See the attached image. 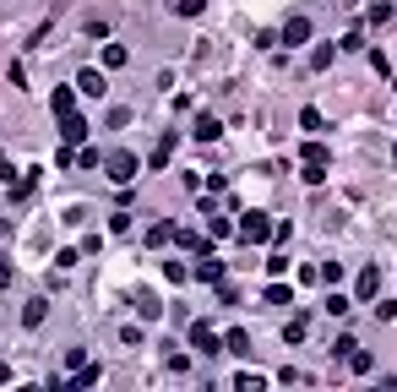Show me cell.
<instances>
[{"label":"cell","mask_w":397,"mask_h":392,"mask_svg":"<svg viewBox=\"0 0 397 392\" xmlns=\"http://www.w3.org/2000/svg\"><path fill=\"white\" fill-rule=\"evenodd\" d=\"M245 246H272V218L261 213V207H245L240 213V229H234Z\"/></svg>","instance_id":"obj_1"},{"label":"cell","mask_w":397,"mask_h":392,"mask_svg":"<svg viewBox=\"0 0 397 392\" xmlns=\"http://www.w3.org/2000/svg\"><path fill=\"white\" fill-rule=\"evenodd\" d=\"M104 175H109V180H115V186H131V180L142 175V158L120 147V153H109V158H104Z\"/></svg>","instance_id":"obj_2"},{"label":"cell","mask_w":397,"mask_h":392,"mask_svg":"<svg viewBox=\"0 0 397 392\" xmlns=\"http://www.w3.org/2000/svg\"><path fill=\"white\" fill-rule=\"evenodd\" d=\"M55 120H60V147H82V142H87V115H82V109L55 115Z\"/></svg>","instance_id":"obj_3"},{"label":"cell","mask_w":397,"mask_h":392,"mask_svg":"<svg viewBox=\"0 0 397 392\" xmlns=\"http://www.w3.org/2000/svg\"><path fill=\"white\" fill-rule=\"evenodd\" d=\"M190 278H196V284H207V289H218L229 272H223V262H218V256L207 251V256H196V272H190Z\"/></svg>","instance_id":"obj_4"},{"label":"cell","mask_w":397,"mask_h":392,"mask_svg":"<svg viewBox=\"0 0 397 392\" xmlns=\"http://www.w3.org/2000/svg\"><path fill=\"white\" fill-rule=\"evenodd\" d=\"M376 294H381V267H376V262H365L359 278H354V300H376Z\"/></svg>","instance_id":"obj_5"},{"label":"cell","mask_w":397,"mask_h":392,"mask_svg":"<svg viewBox=\"0 0 397 392\" xmlns=\"http://www.w3.org/2000/svg\"><path fill=\"white\" fill-rule=\"evenodd\" d=\"M77 93L82 99H104V65H82L77 71Z\"/></svg>","instance_id":"obj_6"},{"label":"cell","mask_w":397,"mask_h":392,"mask_svg":"<svg viewBox=\"0 0 397 392\" xmlns=\"http://www.w3.org/2000/svg\"><path fill=\"white\" fill-rule=\"evenodd\" d=\"M315 39V27L305 17H294V22H283V33H278V44H289V49H299V44H311Z\"/></svg>","instance_id":"obj_7"},{"label":"cell","mask_w":397,"mask_h":392,"mask_svg":"<svg viewBox=\"0 0 397 392\" xmlns=\"http://www.w3.org/2000/svg\"><path fill=\"white\" fill-rule=\"evenodd\" d=\"M190 349H196V354H218V332H212V322H190Z\"/></svg>","instance_id":"obj_8"},{"label":"cell","mask_w":397,"mask_h":392,"mask_svg":"<svg viewBox=\"0 0 397 392\" xmlns=\"http://www.w3.org/2000/svg\"><path fill=\"white\" fill-rule=\"evenodd\" d=\"M131 300H136V316H142V322H158V316H164V300H158L152 289H136Z\"/></svg>","instance_id":"obj_9"},{"label":"cell","mask_w":397,"mask_h":392,"mask_svg":"<svg viewBox=\"0 0 397 392\" xmlns=\"http://www.w3.org/2000/svg\"><path fill=\"white\" fill-rule=\"evenodd\" d=\"M174 234H180V229H174V218H158V224L147 229V246L164 251V246H174Z\"/></svg>","instance_id":"obj_10"},{"label":"cell","mask_w":397,"mask_h":392,"mask_svg":"<svg viewBox=\"0 0 397 392\" xmlns=\"http://www.w3.org/2000/svg\"><path fill=\"white\" fill-rule=\"evenodd\" d=\"M174 246H180V251H190V256H207V251H212V240H207V234H196V229H180V234H174Z\"/></svg>","instance_id":"obj_11"},{"label":"cell","mask_w":397,"mask_h":392,"mask_svg":"<svg viewBox=\"0 0 397 392\" xmlns=\"http://www.w3.org/2000/svg\"><path fill=\"white\" fill-rule=\"evenodd\" d=\"M98 65H104V71H120V65H131V49L126 44H104V49H98Z\"/></svg>","instance_id":"obj_12"},{"label":"cell","mask_w":397,"mask_h":392,"mask_svg":"<svg viewBox=\"0 0 397 392\" xmlns=\"http://www.w3.org/2000/svg\"><path fill=\"white\" fill-rule=\"evenodd\" d=\"M44 316H49V300H44V294H33V300L22 305V327H44Z\"/></svg>","instance_id":"obj_13"},{"label":"cell","mask_w":397,"mask_h":392,"mask_svg":"<svg viewBox=\"0 0 397 392\" xmlns=\"http://www.w3.org/2000/svg\"><path fill=\"white\" fill-rule=\"evenodd\" d=\"M223 137V120L218 115H196V142H218Z\"/></svg>","instance_id":"obj_14"},{"label":"cell","mask_w":397,"mask_h":392,"mask_svg":"<svg viewBox=\"0 0 397 392\" xmlns=\"http://www.w3.org/2000/svg\"><path fill=\"white\" fill-rule=\"evenodd\" d=\"M223 349L245 360V354H251V332H245V327H229V332H223Z\"/></svg>","instance_id":"obj_15"},{"label":"cell","mask_w":397,"mask_h":392,"mask_svg":"<svg viewBox=\"0 0 397 392\" xmlns=\"http://www.w3.org/2000/svg\"><path fill=\"white\" fill-rule=\"evenodd\" d=\"M49 109H55V115H71V109H77V87H55V93H49Z\"/></svg>","instance_id":"obj_16"},{"label":"cell","mask_w":397,"mask_h":392,"mask_svg":"<svg viewBox=\"0 0 397 392\" xmlns=\"http://www.w3.org/2000/svg\"><path fill=\"white\" fill-rule=\"evenodd\" d=\"M332 61H337V44H315L311 49V71H332Z\"/></svg>","instance_id":"obj_17"},{"label":"cell","mask_w":397,"mask_h":392,"mask_svg":"<svg viewBox=\"0 0 397 392\" xmlns=\"http://www.w3.org/2000/svg\"><path fill=\"white\" fill-rule=\"evenodd\" d=\"M98 376H104V365H77V376L65 387H98Z\"/></svg>","instance_id":"obj_18"},{"label":"cell","mask_w":397,"mask_h":392,"mask_svg":"<svg viewBox=\"0 0 397 392\" xmlns=\"http://www.w3.org/2000/svg\"><path fill=\"white\" fill-rule=\"evenodd\" d=\"M207 240H212V246H218V240H234V224H229V218H218V213H212V218H207Z\"/></svg>","instance_id":"obj_19"},{"label":"cell","mask_w":397,"mask_h":392,"mask_svg":"<svg viewBox=\"0 0 397 392\" xmlns=\"http://www.w3.org/2000/svg\"><path fill=\"white\" fill-rule=\"evenodd\" d=\"M261 300L283 310V305H294V289H289V284H267V294H261Z\"/></svg>","instance_id":"obj_20"},{"label":"cell","mask_w":397,"mask_h":392,"mask_svg":"<svg viewBox=\"0 0 397 392\" xmlns=\"http://www.w3.org/2000/svg\"><path fill=\"white\" fill-rule=\"evenodd\" d=\"M305 332H311V316H294L289 327H283V343H305Z\"/></svg>","instance_id":"obj_21"},{"label":"cell","mask_w":397,"mask_h":392,"mask_svg":"<svg viewBox=\"0 0 397 392\" xmlns=\"http://www.w3.org/2000/svg\"><path fill=\"white\" fill-rule=\"evenodd\" d=\"M77 262H82V246H60V251H55V272L77 267Z\"/></svg>","instance_id":"obj_22"},{"label":"cell","mask_w":397,"mask_h":392,"mask_svg":"<svg viewBox=\"0 0 397 392\" xmlns=\"http://www.w3.org/2000/svg\"><path fill=\"white\" fill-rule=\"evenodd\" d=\"M327 158H332V147L311 137V142H305V164H327Z\"/></svg>","instance_id":"obj_23"},{"label":"cell","mask_w":397,"mask_h":392,"mask_svg":"<svg viewBox=\"0 0 397 392\" xmlns=\"http://www.w3.org/2000/svg\"><path fill=\"white\" fill-rule=\"evenodd\" d=\"M321 125H327V115H321V109H299V131H321Z\"/></svg>","instance_id":"obj_24"},{"label":"cell","mask_w":397,"mask_h":392,"mask_svg":"<svg viewBox=\"0 0 397 392\" xmlns=\"http://www.w3.org/2000/svg\"><path fill=\"white\" fill-rule=\"evenodd\" d=\"M169 158H174V137H164V142H158V153H152L147 164H152V169H169Z\"/></svg>","instance_id":"obj_25"},{"label":"cell","mask_w":397,"mask_h":392,"mask_svg":"<svg viewBox=\"0 0 397 392\" xmlns=\"http://www.w3.org/2000/svg\"><path fill=\"white\" fill-rule=\"evenodd\" d=\"M337 49H343V55H354V49H365V33H359V27H349V33L337 39Z\"/></svg>","instance_id":"obj_26"},{"label":"cell","mask_w":397,"mask_h":392,"mask_svg":"<svg viewBox=\"0 0 397 392\" xmlns=\"http://www.w3.org/2000/svg\"><path fill=\"white\" fill-rule=\"evenodd\" d=\"M164 278H169V284H186V278H190V267H186V262H174V256H169V262H164Z\"/></svg>","instance_id":"obj_27"},{"label":"cell","mask_w":397,"mask_h":392,"mask_svg":"<svg viewBox=\"0 0 397 392\" xmlns=\"http://www.w3.org/2000/svg\"><path fill=\"white\" fill-rule=\"evenodd\" d=\"M234 387H240V392H256V387H267V376H256V371H240V376H234Z\"/></svg>","instance_id":"obj_28"},{"label":"cell","mask_w":397,"mask_h":392,"mask_svg":"<svg viewBox=\"0 0 397 392\" xmlns=\"http://www.w3.org/2000/svg\"><path fill=\"white\" fill-rule=\"evenodd\" d=\"M207 11V0H174V17H202Z\"/></svg>","instance_id":"obj_29"},{"label":"cell","mask_w":397,"mask_h":392,"mask_svg":"<svg viewBox=\"0 0 397 392\" xmlns=\"http://www.w3.org/2000/svg\"><path fill=\"white\" fill-rule=\"evenodd\" d=\"M376 322L392 327V322H397V300H381V294H376Z\"/></svg>","instance_id":"obj_30"},{"label":"cell","mask_w":397,"mask_h":392,"mask_svg":"<svg viewBox=\"0 0 397 392\" xmlns=\"http://www.w3.org/2000/svg\"><path fill=\"white\" fill-rule=\"evenodd\" d=\"M299 175H305V186H321V180H327V164H299Z\"/></svg>","instance_id":"obj_31"},{"label":"cell","mask_w":397,"mask_h":392,"mask_svg":"<svg viewBox=\"0 0 397 392\" xmlns=\"http://www.w3.org/2000/svg\"><path fill=\"white\" fill-rule=\"evenodd\" d=\"M278 381H283V387H299V381L311 387V376H305V371H294V365H283V371H278Z\"/></svg>","instance_id":"obj_32"},{"label":"cell","mask_w":397,"mask_h":392,"mask_svg":"<svg viewBox=\"0 0 397 392\" xmlns=\"http://www.w3.org/2000/svg\"><path fill=\"white\" fill-rule=\"evenodd\" d=\"M327 316H349V294H327Z\"/></svg>","instance_id":"obj_33"},{"label":"cell","mask_w":397,"mask_h":392,"mask_svg":"<svg viewBox=\"0 0 397 392\" xmlns=\"http://www.w3.org/2000/svg\"><path fill=\"white\" fill-rule=\"evenodd\" d=\"M370 22H376V27H386V22H392V6H386V0H376V6H370Z\"/></svg>","instance_id":"obj_34"},{"label":"cell","mask_w":397,"mask_h":392,"mask_svg":"<svg viewBox=\"0 0 397 392\" xmlns=\"http://www.w3.org/2000/svg\"><path fill=\"white\" fill-rule=\"evenodd\" d=\"M321 272V284H343V267H337V262H327V267H315Z\"/></svg>","instance_id":"obj_35"},{"label":"cell","mask_w":397,"mask_h":392,"mask_svg":"<svg viewBox=\"0 0 397 392\" xmlns=\"http://www.w3.org/2000/svg\"><path fill=\"white\" fill-rule=\"evenodd\" d=\"M0 180H11V186H17V169H11V158H6V153H0Z\"/></svg>","instance_id":"obj_36"},{"label":"cell","mask_w":397,"mask_h":392,"mask_svg":"<svg viewBox=\"0 0 397 392\" xmlns=\"http://www.w3.org/2000/svg\"><path fill=\"white\" fill-rule=\"evenodd\" d=\"M392 93H397V71H392Z\"/></svg>","instance_id":"obj_37"},{"label":"cell","mask_w":397,"mask_h":392,"mask_svg":"<svg viewBox=\"0 0 397 392\" xmlns=\"http://www.w3.org/2000/svg\"><path fill=\"white\" fill-rule=\"evenodd\" d=\"M392 158H397V147H392Z\"/></svg>","instance_id":"obj_38"}]
</instances>
